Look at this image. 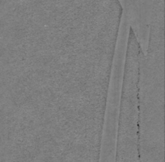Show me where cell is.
<instances>
[{"label":"cell","mask_w":165,"mask_h":162,"mask_svg":"<svg viewBox=\"0 0 165 162\" xmlns=\"http://www.w3.org/2000/svg\"><path fill=\"white\" fill-rule=\"evenodd\" d=\"M123 15L134 34L141 52L147 54L151 16L156 3L162 0H118Z\"/></svg>","instance_id":"obj_1"}]
</instances>
